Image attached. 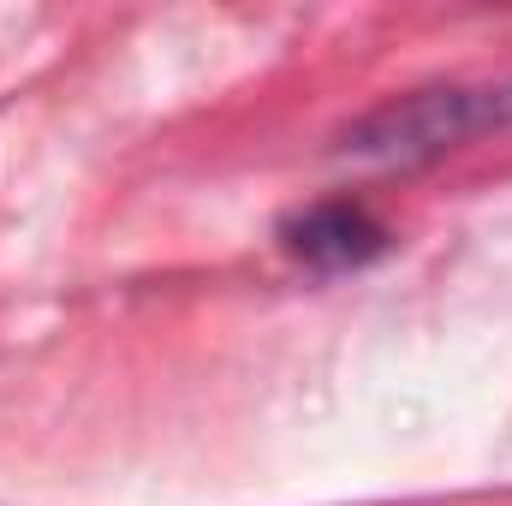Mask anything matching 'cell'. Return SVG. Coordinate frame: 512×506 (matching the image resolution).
<instances>
[{
	"mask_svg": "<svg viewBox=\"0 0 512 506\" xmlns=\"http://www.w3.org/2000/svg\"><path fill=\"white\" fill-rule=\"evenodd\" d=\"M501 126H512V78H501V84H435V90L393 96L376 114L352 120L340 131V149L364 155V161H429V155L465 149L471 137Z\"/></svg>",
	"mask_w": 512,
	"mask_h": 506,
	"instance_id": "1",
	"label": "cell"
},
{
	"mask_svg": "<svg viewBox=\"0 0 512 506\" xmlns=\"http://www.w3.org/2000/svg\"><path fill=\"white\" fill-rule=\"evenodd\" d=\"M280 245L292 262L316 268V274H346V268H364L393 245L387 221L370 203H352V197H328V203H310L298 215L280 221Z\"/></svg>",
	"mask_w": 512,
	"mask_h": 506,
	"instance_id": "2",
	"label": "cell"
}]
</instances>
